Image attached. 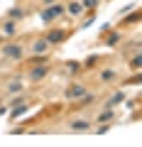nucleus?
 <instances>
[{
	"label": "nucleus",
	"instance_id": "nucleus-1",
	"mask_svg": "<svg viewBox=\"0 0 142 147\" xmlns=\"http://www.w3.org/2000/svg\"><path fill=\"white\" fill-rule=\"evenodd\" d=\"M61 12H64V7H61V5H52L49 10H44V12H42V20H44V22H52L54 17H59Z\"/></svg>",
	"mask_w": 142,
	"mask_h": 147
},
{
	"label": "nucleus",
	"instance_id": "nucleus-2",
	"mask_svg": "<svg viewBox=\"0 0 142 147\" xmlns=\"http://www.w3.org/2000/svg\"><path fill=\"white\" fill-rule=\"evenodd\" d=\"M5 54H7V57H20L22 49H20V47H15V44H7V47H5Z\"/></svg>",
	"mask_w": 142,
	"mask_h": 147
},
{
	"label": "nucleus",
	"instance_id": "nucleus-3",
	"mask_svg": "<svg viewBox=\"0 0 142 147\" xmlns=\"http://www.w3.org/2000/svg\"><path fill=\"white\" fill-rule=\"evenodd\" d=\"M61 39H64V32H57V30L49 32V37H47V42H61Z\"/></svg>",
	"mask_w": 142,
	"mask_h": 147
},
{
	"label": "nucleus",
	"instance_id": "nucleus-4",
	"mask_svg": "<svg viewBox=\"0 0 142 147\" xmlns=\"http://www.w3.org/2000/svg\"><path fill=\"white\" fill-rule=\"evenodd\" d=\"M47 39H39V42H34V44H32V49H34V52H39V54H42L44 52V49H47Z\"/></svg>",
	"mask_w": 142,
	"mask_h": 147
},
{
	"label": "nucleus",
	"instance_id": "nucleus-5",
	"mask_svg": "<svg viewBox=\"0 0 142 147\" xmlns=\"http://www.w3.org/2000/svg\"><path fill=\"white\" fill-rule=\"evenodd\" d=\"M81 10H83L81 3H71V5H69V12H71V15H81Z\"/></svg>",
	"mask_w": 142,
	"mask_h": 147
},
{
	"label": "nucleus",
	"instance_id": "nucleus-6",
	"mask_svg": "<svg viewBox=\"0 0 142 147\" xmlns=\"http://www.w3.org/2000/svg\"><path fill=\"white\" fill-rule=\"evenodd\" d=\"M71 130H88V123L86 120H76V123H71Z\"/></svg>",
	"mask_w": 142,
	"mask_h": 147
},
{
	"label": "nucleus",
	"instance_id": "nucleus-7",
	"mask_svg": "<svg viewBox=\"0 0 142 147\" xmlns=\"http://www.w3.org/2000/svg\"><path fill=\"white\" fill-rule=\"evenodd\" d=\"M69 96H71V98H81V96H83V88H81V86H74V88L69 91Z\"/></svg>",
	"mask_w": 142,
	"mask_h": 147
},
{
	"label": "nucleus",
	"instance_id": "nucleus-8",
	"mask_svg": "<svg viewBox=\"0 0 142 147\" xmlns=\"http://www.w3.org/2000/svg\"><path fill=\"white\" fill-rule=\"evenodd\" d=\"M122 98H125V96H122V93H115V96H113V98L108 100V103H105V105H108V108H113V105H115V103H120Z\"/></svg>",
	"mask_w": 142,
	"mask_h": 147
},
{
	"label": "nucleus",
	"instance_id": "nucleus-9",
	"mask_svg": "<svg viewBox=\"0 0 142 147\" xmlns=\"http://www.w3.org/2000/svg\"><path fill=\"white\" fill-rule=\"evenodd\" d=\"M44 74H47V66H39V69H34V71H32V79H42Z\"/></svg>",
	"mask_w": 142,
	"mask_h": 147
},
{
	"label": "nucleus",
	"instance_id": "nucleus-10",
	"mask_svg": "<svg viewBox=\"0 0 142 147\" xmlns=\"http://www.w3.org/2000/svg\"><path fill=\"white\" fill-rule=\"evenodd\" d=\"M115 79V71H103V81H113Z\"/></svg>",
	"mask_w": 142,
	"mask_h": 147
},
{
	"label": "nucleus",
	"instance_id": "nucleus-11",
	"mask_svg": "<svg viewBox=\"0 0 142 147\" xmlns=\"http://www.w3.org/2000/svg\"><path fill=\"white\" fill-rule=\"evenodd\" d=\"M118 39H120L118 34H110V37H108V44H110V47H115V44H118Z\"/></svg>",
	"mask_w": 142,
	"mask_h": 147
},
{
	"label": "nucleus",
	"instance_id": "nucleus-12",
	"mask_svg": "<svg viewBox=\"0 0 142 147\" xmlns=\"http://www.w3.org/2000/svg\"><path fill=\"white\" fill-rule=\"evenodd\" d=\"M5 32L12 34V32H15V22H5Z\"/></svg>",
	"mask_w": 142,
	"mask_h": 147
},
{
	"label": "nucleus",
	"instance_id": "nucleus-13",
	"mask_svg": "<svg viewBox=\"0 0 142 147\" xmlns=\"http://www.w3.org/2000/svg\"><path fill=\"white\" fill-rule=\"evenodd\" d=\"M140 61H142V59H140V54H137V57L130 61V66H132V69H140Z\"/></svg>",
	"mask_w": 142,
	"mask_h": 147
},
{
	"label": "nucleus",
	"instance_id": "nucleus-14",
	"mask_svg": "<svg viewBox=\"0 0 142 147\" xmlns=\"http://www.w3.org/2000/svg\"><path fill=\"white\" fill-rule=\"evenodd\" d=\"M81 5H86V7H96V5H98V0H83Z\"/></svg>",
	"mask_w": 142,
	"mask_h": 147
},
{
	"label": "nucleus",
	"instance_id": "nucleus-15",
	"mask_svg": "<svg viewBox=\"0 0 142 147\" xmlns=\"http://www.w3.org/2000/svg\"><path fill=\"white\" fill-rule=\"evenodd\" d=\"M10 17H22V10H17V7H15V10H10Z\"/></svg>",
	"mask_w": 142,
	"mask_h": 147
}]
</instances>
